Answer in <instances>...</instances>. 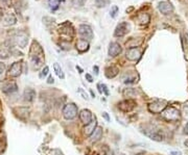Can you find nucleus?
<instances>
[{"instance_id":"9b49d317","label":"nucleus","mask_w":188,"mask_h":155,"mask_svg":"<svg viewBox=\"0 0 188 155\" xmlns=\"http://www.w3.org/2000/svg\"><path fill=\"white\" fill-rule=\"evenodd\" d=\"M16 22H17V18L13 13H6V14H4L1 18V24L3 26L15 25Z\"/></svg>"},{"instance_id":"0eeeda50","label":"nucleus","mask_w":188,"mask_h":155,"mask_svg":"<svg viewBox=\"0 0 188 155\" xmlns=\"http://www.w3.org/2000/svg\"><path fill=\"white\" fill-rule=\"evenodd\" d=\"M78 34L83 38V40L86 41H91L93 39V30L87 24H82L78 27Z\"/></svg>"},{"instance_id":"6e6552de","label":"nucleus","mask_w":188,"mask_h":155,"mask_svg":"<svg viewBox=\"0 0 188 155\" xmlns=\"http://www.w3.org/2000/svg\"><path fill=\"white\" fill-rule=\"evenodd\" d=\"M13 40H14V43L17 46H19L20 48H24L27 45L28 36H27V34L24 31H18V32H16V34H15Z\"/></svg>"},{"instance_id":"423d86ee","label":"nucleus","mask_w":188,"mask_h":155,"mask_svg":"<svg viewBox=\"0 0 188 155\" xmlns=\"http://www.w3.org/2000/svg\"><path fill=\"white\" fill-rule=\"evenodd\" d=\"M137 103L135 100L133 99H126V100H122L120 101L119 103L117 104V107L118 110L122 113H131L135 107H136Z\"/></svg>"},{"instance_id":"bb28decb","label":"nucleus","mask_w":188,"mask_h":155,"mask_svg":"<svg viewBox=\"0 0 188 155\" xmlns=\"http://www.w3.org/2000/svg\"><path fill=\"white\" fill-rule=\"evenodd\" d=\"M124 97H135L136 96V91L133 89H126L123 91Z\"/></svg>"},{"instance_id":"393cba45","label":"nucleus","mask_w":188,"mask_h":155,"mask_svg":"<svg viewBox=\"0 0 188 155\" xmlns=\"http://www.w3.org/2000/svg\"><path fill=\"white\" fill-rule=\"evenodd\" d=\"M63 1H64V0H48V5H49L51 10H58L61 2H63Z\"/></svg>"},{"instance_id":"a19ab883","label":"nucleus","mask_w":188,"mask_h":155,"mask_svg":"<svg viewBox=\"0 0 188 155\" xmlns=\"http://www.w3.org/2000/svg\"><path fill=\"white\" fill-rule=\"evenodd\" d=\"M102 116L106 118L107 121H110V118H109V116H108V113H102Z\"/></svg>"},{"instance_id":"f8f14e48","label":"nucleus","mask_w":188,"mask_h":155,"mask_svg":"<svg viewBox=\"0 0 188 155\" xmlns=\"http://www.w3.org/2000/svg\"><path fill=\"white\" fill-rule=\"evenodd\" d=\"M122 52V47L119 45V43L117 42H112L109 45V50H108V54L111 57H115V56L119 55Z\"/></svg>"},{"instance_id":"ea45409f","label":"nucleus","mask_w":188,"mask_h":155,"mask_svg":"<svg viewBox=\"0 0 188 155\" xmlns=\"http://www.w3.org/2000/svg\"><path fill=\"white\" fill-rule=\"evenodd\" d=\"M184 133L188 135V122L186 123V125L184 126Z\"/></svg>"},{"instance_id":"a878e982","label":"nucleus","mask_w":188,"mask_h":155,"mask_svg":"<svg viewBox=\"0 0 188 155\" xmlns=\"http://www.w3.org/2000/svg\"><path fill=\"white\" fill-rule=\"evenodd\" d=\"M110 4V0H95V6L98 8L106 7Z\"/></svg>"},{"instance_id":"f03ea898","label":"nucleus","mask_w":188,"mask_h":155,"mask_svg":"<svg viewBox=\"0 0 188 155\" xmlns=\"http://www.w3.org/2000/svg\"><path fill=\"white\" fill-rule=\"evenodd\" d=\"M142 132L146 135L147 137H150V139L155 142H163L164 141V132L159 128L155 127V126H145L144 129L142 130Z\"/></svg>"},{"instance_id":"c03bdc74","label":"nucleus","mask_w":188,"mask_h":155,"mask_svg":"<svg viewBox=\"0 0 188 155\" xmlns=\"http://www.w3.org/2000/svg\"><path fill=\"white\" fill-rule=\"evenodd\" d=\"M90 93H91V95H92V97H93V98H94V97H95V95H94L93 91H91V92H90Z\"/></svg>"},{"instance_id":"7c9ffc66","label":"nucleus","mask_w":188,"mask_h":155,"mask_svg":"<svg viewBox=\"0 0 188 155\" xmlns=\"http://www.w3.org/2000/svg\"><path fill=\"white\" fill-rule=\"evenodd\" d=\"M12 4V0H0V7H8Z\"/></svg>"},{"instance_id":"f3484780","label":"nucleus","mask_w":188,"mask_h":155,"mask_svg":"<svg viewBox=\"0 0 188 155\" xmlns=\"http://www.w3.org/2000/svg\"><path fill=\"white\" fill-rule=\"evenodd\" d=\"M36 96H37V93L34 89L27 88V89H25V91H24V93H23V99L25 102H29L30 103V102H32L36 99Z\"/></svg>"},{"instance_id":"4c0bfd02","label":"nucleus","mask_w":188,"mask_h":155,"mask_svg":"<svg viewBox=\"0 0 188 155\" xmlns=\"http://www.w3.org/2000/svg\"><path fill=\"white\" fill-rule=\"evenodd\" d=\"M54 82V79H53V77H52V76H49V77H48V80H47V83H53Z\"/></svg>"},{"instance_id":"b1692460","label":"nucleus","mask_w":188,"mask_h":155,"mask_svg":"<svg viewBox=\"0 0 188 155\" xmlns=\"http://www.w3.org/2000/svg\"><path fill=\"white\" fill-rule=\"evenodd\" d=\"M150 16L146 13H142V14H139L137 16V21H138L139 24H147L150 22Z\"/></svg>"},{"instance_id":"4be33fe9","label":"nucleus","mask_w":188,"mask_h":155,"mask_svg":"<svg viewBox=\"0 0 188 155\" xmlns=\"http://www.w3.org/2000/svg\"><path fill=\"white\" fill-rule=\"evenodd\" d=\"M105 74H106V76L108 78H114L118 74V69L116 67H108L106 69Z\"/></svg>"},{"instance_id":"aec40b11","label":"nucleus","mask_w":188,"mask_h":155,"mask_svg":"<svg viewBox=\"0 0 188 155\" xmlns=\"http://www.w3.org/2000/svg\"><path fill=\"white\" fill-rule=\"evenodd\" d=\"M102 127H100V126H97V127L95 128V130L93 131L92 134L90 135V141L92 142V143H96V142H98L100 139H102Z\"/></svg>"},{"instance_id":"e433bc0d","label":"nucleus","mask_w":188,"mask_h":155,"mask_svg":"<svg viewBox=\"0 0 188 155\" xmlns=\"http://www.w3.org/2000/svg\"><path fill=\"white\" fill-rule=\"evenodd\" d=\"M86 78H87V80H88L89 82H92V81H93V78H92V76H91L90 74L87 73V74H86Z\"/></svg>"},{"instance_id":"1a4fd4ad","label":"nucleus","mask_w":188,"mask_h":155,"mask_svg":"<svg viewBox=\"0 0 188 155\" xmlns=\"http://www.w3.org/2000/svg\"><path fill=\"white\" fill-rule=\"evenodd\" d=\"M130 29H131V26L128 22L119 23L114 30V37H116V38H121V37L126 36V34L130 31Z\"/></svg>"},{"instance_id":"f257e3e1","label":"nucleus","mask_w":188,"mask_h":155,"mask_svg":"<svg viewBox=\"0 0 188 155\" xmlns=\"http://www.w3.org/2000/svg\"><path fill=\"white\" fill-rule=\"evenodd\" d=\"M45 56H44V50L42 49L41 45L37 41H32V47L29 50V60L32 65V70H39L43 66Z\"/></svg>"},{"instance_id":"4468645a","label":"nucleus","mask_w":188,"mask_h":155,"mask_svg":"<svg viewBox=\"0 0 188 155\" xmlns=\"http://www.w3.org/2000/svg\"><path fill=\"white\" fill-rule=\"evenodd\" d=\"M158 10H160L161 14L167 16V15H170L172 12H174V6L171 5V3H170V2L161 1L160 3H159V5H158Z\"/></svg>"},{"instance_id":"6ab92c4d","label":"nucleus","mask_w":188,"mask_h":155,"mask_svg":"<svg viewBox=\"0 0 188 155\" xmlns=\"http://www.w3.org/2000/svg\"><path fill=\"white\" fill-rule=\"evenodd\" d=\"M60 34H66L69 38H72V37L74 36V30H73V27L71 26V24H69V23L63 24L60 27Z\"/></svg>"},{"instance_id":"f704fd0d","label":"nucleus","mask_w":188,"mask_h":155,"mask_svg":"<svg viewBox=\"0 0 188 155\" xmlns=\"http://www.w3.org/2000/svg\"><path fill=\"white\" fill-rule=\"evenodd\" d=\"M5 71V65L3 63H0V74H2Z\"/></svg>"},{"instance_id":"7ed1b4c3","label":"nucleus","mask_w":188,"mask_h":155,"mask_svg":"<svg viewBox=\"0 0 188 155\" xmlns=\"http://www.w3.org/2000/svg\"><path fill=\"white\" fill-rule=\"evenodd\" d=\"M161 115H162L163 119L167 122H176V121H178V120H180V117H181L180 110L172 107V106H167V107L161 113Z\"/></svg>"},{"instance_id":"20e7f679","label":"nucleus","mask_w":188,"mask_h":155,"mask_svg":"<svg viewBox=\"0 0 188 155\" xmlns=\"http://www.w3.org/2000/svg\"><path fill=\"white\" fill-rule=\"evenodd\" d=\"M62 113H63L64 119L73 120L78 113L77 106H76L74 103H67L66 105L64 106V108H63Z\"/></svg>"},{"instance_id":"2eb2a0df","label":"nucleus","mask_w":188,"mask_h":155,"mask_svg":"<svg viewBox=\"0 0 188 155\" xmlns=\"http://www.w3.org/2000/svg\"><path fill=\"white\" fill-rule=\"evenodd\" d=\"M78 117H80V120L82 123H84L85 125L89 124L91 121L93 120V116L92 113H91L89 110H83L78 113Z\"/></svg>"},{"instance_id":"37998d69","label":"nucleus","mask_w":188,"mask_h":155,"mask_svg":"<svg viewBox=\"0 0 188 155\" xmlns=\"http://www.w3.org/2000/svg\"><path fill=\"white\" fill-rule=\"evenodd\" d=\"M184 145H185V147H187V148H188V139L184 142Z\"/></svg>"},{"instance_id":"a18cd8bd","label":"nucleus","mask_w":188,"mask_h":155,"mask_svg":"<svg viewBox=\"0 0 188 155\" xmlns=\"http://www.w3.org/2000/svg\"><path fill=\"white\" fill-rule=\"evenodd\" d=\"M137 155H143V154H137Z\"/></svg>"},{"instance_id":"5701e85b","label":"nucleus","mask_w":188,"mask_h":155,"mask_svg":"<svg viewBox=\"0 0 188 155\" xmlns=\"http://www.w3.org/2000/svg\"><path fill=\"white\" fill-rule=\"evenodd\" d=\"M53 70H54V72H56V76H58L60 79H64V78H65L64 71H63L62 67H61L60 65L58 64V63H54V64H53Z\"/></svg>"},{"instance_id":"2f4dec72","label":"nucleus","mask_w":188,"mask_h":155,"mask_svg":"<svg viewBox=\"0 0 188 155\" xmlns=\"http://www.w3.org/2000/svg\"><path fill=\"white\" fill-rule=\"evenodd\" d=\"M117 13H118V6L114 5L111 7V10H110V16L112 17V18H115V17L117 16Z\"/></svg>"},{"instance_id":"39448f33","label":"nucleus","mask_w":188,"mask_h":155,"mask_svg":"<svg viewBox=\"0 0 188 155\" xmlns=\"http://www.w3.org/2000/svg\"><path fill=\"white\" fill-rule=\"evenodd\" d=\"M167 107V102L165 100H155L148 104L147 110L152 113H161Z\"/></svg>"},{"instance_id":"c9c22d12","label":"nucleus","mask_w":188,"mask_h":155,"mask_svg":"<svg viewBox=\"0 0 188 155\" xmlns=\"http://www.w3.org/2000/svg\"><path fill=\"white\" fill-rule=\"evenodd\" d=\"M102 89H104L105 94H106L107 96H109V91H108V86H106V84H102Z\"/></svg>"},{"instance_id":"c85d7f7f","label":"nucleus","mask_w":188,"mask_h":155,"mask_svg":"<svg viewBox=\"0 0 188 155\" xmlns=\"http://www.w3.org/2000/svg\"><path fill=\"white\" fill-rule=\"evenodd\" d=\"M48 73H49V68H48L47 66H45L44 68L42 69V71H41V73L39 74V77L40 78H44V77H46V76L48 75Z\"/></svg>"},{"instance_id":"9d476101","label":"nucleus","mask_w":188,"mask_h":155,"mask_svg":"<svg viewBox=\"0 0 188 155\" xmlns=\"http://www.w3.org/2000/svg\"><path fill=\"white\" fill-rule=\"evenodd\" d=\"M126 58L131 62H137V60H140L141 57V51L139 48H130V49L126 51Z\"/></svg>"},{"instance_id":"cd10ccee","label":"nucleus","mask_w":188,"mask_h":155,"mask_svg":"<svg viewBox=\"0 0 188 155\" xmlns=\"http://www.w3.org/2000/svg\"><path fill=\"white\" fill-rule=\"evenodd\" d=\"M10 57V52L5 49H0V60H6Z\"/></svg>"},{"instance_id":"a211bd4d","label":"nucleus","mask_w":188,"mask_h":155,"mask_svg":"<svg viewBox=\"0 0 188 155\" xmlns=\"http://www.w3.org/2000/svg\"><path fill=\"white\" fill-rule=\"evenodd\" d=\"M96 127H97V121H96V119L94 118V119L90 122V123L87 124V125H85V127H84V134L86 135V136H90V135L93 133L94 130H95Z\"/></svg>"},{"instance_id":"ddd939ff","label":"nucleus","mask_w":188,"mask_h":155,"mask_svg":"<svg viewBox=\"0 0 188 155\" xmlns=\"http://www.w3.org/2000/svg\"><path fill=\"white\" fill-rule=\"evenodd\" d=\"M22 73V64L19 62H16L10 67L8 70V75L11 77H18Z\"/></svg>"},{"instance_id":"c756f323","label":"nucleus","mask_w":188,"mask_h":155,"mask_svg":"<svg viewBox=\"0 0 188 155\" xmlns=\"http://www.w3.org/2000/svg\"><path fill=\"white\" fill-rule=\"evenodd\" d=\"M77 93L80 94V95L82 96V97L84 98L85 100H87V101H88V100H89V96H88V94L86 93V91H84V89L78 88V89H77Z\"/></svg>"},{"instance_id":"72a5a7b5","label":"nucleus","mask_w":188,"mask_h":155,"mask_svg":"<svg viewBox=\"0 0 188 155\" xmlns=\"http://www.w3.org/2000/svg\"><path fill=\"white\" fill-rule=\"evenodd\" d=\"M87 2V0H75V4L78 6H84V4Z\"/></svg>"},{"instance_id":"58836bf2","label":"nucleus","mask_w":188,"mask_h":155,"mask_svg":"<svg viewBox=\"0 0 188 155\" xmlns=\"http://www.w3.org/2000/svg\"><path fill=\"white\" fill-rule=\"evenodd\" d=\"M170 155H182L180 151H171L170 152Z\"/></svg>"},{"instance_id":"79ce46f5","label":"nucleus","mask_w":188,"mask_h":155,"mask_svg":"<svg viewBox=\"0 0 188 155\" xmlns=\"http://www.w3.org/2000/svg\"><path fill=\"white\" fill-rule=\"evenodd\" d=\"M93 69L95 70V74L97 75V74H98V67H97V66H94V67H93Z\"/></svg>"},{"instance_id":"412c9836","label":"nucleus","mask_w":188,"mask_h":155,"mask_svg":"<svg viewBox=\"0 0 188 155\" xmlns=\"http://www.w3.org/2000/svg\"><path fill=\"white\" fill-rule=\"evenodd\" d=\"M76 49H77L78 52L83 53V52L88 51L89 49V42L86 40H83V39H80L76 43Z\"/></svg>"},{"instance_id":"dca6fc26","label":"nucleus","mask_w":188,"mask_h":155,"mask_svg":"<svg viewBox=\"0 0 188 155\" xmlns=\"http://www.w3.org/2000/svg\"><path fill=\"white\" fill-rule=\"evenodd\" d=\"M18 91V86H17L16 82L14 81H10L6 82L2 86V92L6 95H11V94H14Z\"/></svg>"},{"instance_id":"473e14b6","label":"nucleus","mask_w":188,"mask_h":155,"mask_svg":"<svg viewBox=\"0 0 188 155\" xmlns=\"http://www.w3.org/2000/svg\"><path fill=\"white\" fill-rule=\"evenodd\" d=\"M137 81V76H132V77H128L124 79V83H134V82Z\"/></svg>"}]
</instances>
